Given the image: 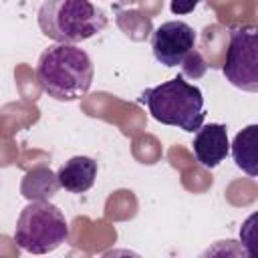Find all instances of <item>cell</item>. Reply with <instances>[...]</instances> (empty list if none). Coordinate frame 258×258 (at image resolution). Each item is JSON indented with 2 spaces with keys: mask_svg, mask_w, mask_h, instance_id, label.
<instances>
[{
  "mask_svg": "<svg viewBox=\"0 0 258 258\" xmlns=\"http://www.w3.org/2000/svg\"><path fill=\"white\" fill-rule=\"evenodd\" d=\"M95 67L87 50L77 44H52L36 62V81L54 101H77L93 85Z\"/></svg>",
  "mask_w": 258,
  "mask_h": 258,
  "instance_id": "cell-1",
  "label": "cell"
},
{
  "mask_svg": "<svg viewBox=\"0 0 258 258\" xmlns=\"http://www.w3.org/2000/svg\"><path fill=\"white\" fill-rule=\"evenodd\" d=\"M137 101L145 105L151 117L161 125L177 127L185 133H196L206 119L202 89L181 75L145 89Z\"/></svg>",
  "mask_w": 258,
  "mask_h": 258,
  "instance_id": "cell-2",
  "label": "cell"
},
{
  "mask_svg": "<svg viewBox=\"0 0 258 258\" xmlns=\"http://www.w3.org/2000/svg\"><path fill=\"white\" fill-rule=\"evenodd\" d=\"M36 20L40 32L56 44H77L103 32L109 16L87 0H46L40 4Z\"/></svg>",
  "mask_w": 258,
  "mask_h": 258,
  "instance_id": "cell-3",
  "label": "cell"
},
{
  "mask_svg": "<svg viewBox=\"0 0 258 258\" xmlns=\"http://www.w3.org/2000/svg\"><path fill=\"white\" fill-rule=\"evenodd\" d=\"M69 240V222L62 210L46 200H34L20 210L14 242L28 254L54 252Z\"/></svg>",
  "mask_w": 258,
  "mask_h": 258,
  "instance_id": "cell-4",
  "label": "cell"
},
{
  "mask_svg": "<svg viewBox=\"0 0 258 258\" xmlns=\"http://www.w3.org/2000/svg\"><path fill=\"white\" fill-rule=\"evenodd\" d=\"M222 73L230 85L246 93L258 91V28L242 24L230 30Z\"/></svg>",
  "mask_w": 258,
  "mask_h": 258,
  "instance_id": "cell-5",
  "label": "cell"
},
{
  "mask_svg": "<svg viewBox=\"0 0 258 258\" xmlns=\"http://www.w3.org/2000/svg\"><path fill=\"white\" fill-rule=\"evenodd\" d=\"M151 50L159 64L183 67L196 52V30L183 20L161 22L151 34Z\"/></svg>",
  "mask_w": 258,
  "mask_h": 258,
  "instance_id": "cell-6",
  "label": "cell"
},
{
  "mask_svg": "<svg viewBox=\"0 0 258 258\" xmlns=\"http://www.w3.org/2000/svg\"><path fill=\"white\" fill-rule=\"evenodd\" d=\"M194 155L198 163L206 169L218 167L230 153L228 129L222 123H206L196 131L194 137Z\"/></svg>",
  "mask_w": 258,
  "mask_h": 258,
  "instance_id": "cell-7",
  "label": "cell"
},
{
  "mask_svg": "<svg viewBox=\"0 0 258 258\" xmlns=\"http://www.w3.org/2000/svg\"><path fill=\"white\" fill-rule=\"evenodd\" d=\"M97 161L87 155H75L67 159L56 171V183L71 194H85L97 179Z\"/></svg>",
  "mask_w": 258,
  "mask_h": 258,
  "instance_id": "cell-8",
  "label": "cell"
},
{
  "mask_svg": "<svg viewBox=\"0 0 258 258\" xmlns=\"http://www.w3.org/2000/svg\"><path fill=\"white\" fill-rule=\"evenodd\" d=\"M256 131H258V125H256V123L244 127L242 131L236 133L234 143H232V147H230L232 157H234V163H236L244 173H248L250 177H256V175H258Z\"/></svg>",
  "mask_w": 258,
  "mask_h": 258,
  "instance_id": "cell-9",
  "label": "cell"
},
{
  "mask_svg": "<svg viewBox=\"0 0 258 258\" xmlns=\"http://www.w3.org/2000/svg\"><path fill=\"white\" fill-rule=\"evenodd\" d=\"M198 258H252L240 240H216Z\"/></svg>",
  "mask_w": 258,
  "mask_h": 258,
  "instance_id": "cell-10",
  "label": "cell"
},
{
  "mask_svg": "<svg viewBox=\"0 0 258 258\" xmlns=\"http://www.w3.org/2000/svg\"><path fill=\"white\" fill-rule=\"evenodd\" d=\"M254 222H256V214H252L248 220H246V224L242 226V230H240V244L246 248V252L252 256V258H256V248H254Z\"/></svg>",
  "mask_w": 258,
  "mask_h": 258,
  "instance_id": "cell-11",
  "label": "cell"
},
{
  "mask_svg": "<svg viewBox=\"0 0 258 258\" xmlns=\"http://www.w3.org/2000/svg\"><path fill=\"white\" fill-rule=\"evenodd\" d=\"M99 258H143V256L129 248H111V250L103 252Z\"/></svg>",
  "mask_w": 258,
  "mask_h": 258,
  "instance_id": "cell-12",
  "label": "cell"
},
{
  "mask_svg": "<svg viewBox=\"0 0 258 258\" xmlns=\"http://www.w3.org/2000/svg\"><path fill=\"white\" fill-rule=\"evenodd\" d=\"M196 8V2H189V4H179V2H171V12H177V14H185L189 10Z\"/></svg>",
  "mask_w": 258,
  "mask_h": 258,
  "instance_id": "cell-13",
  "label": "cell"
}]
</instances>
